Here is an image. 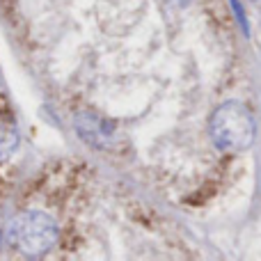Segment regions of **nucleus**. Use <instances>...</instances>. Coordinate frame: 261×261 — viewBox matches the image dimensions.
Here are the masks:
<instances>
[{
  "label": "nucleus",
  "instance_id": "nucleus-1",
  "mask_svg": "<svg viewBox=\"0 0 261 261\" xmlns=\"http://www.w3.org/2000/svg\"><path fill=\"white\" fill-rule=\"evenodd\" d=\"M7 239L25 257H44L58 245L60 227L46 211H23L9 222Z\"/></svg>",
  "mask_w": 261,
  "mask_h": 261
},
{
  "label": "nucleus",
  "instance_id": "nucleus-2",
  "mask_svg": "<svg viewBox=\"0 0 261 261\" xmlns=\"http://www.w3.org/2000/svg\"><path fill=\"white\" fill-rule=\"evenodd\" d=\"M211 138L222 151H243L254 142V117L243 103L227 101L211 115Z\"/></svg>",
  "mask_w": 261,
  "mask_h": 261
},
{
  "label": "nucleus",
  "instance_id": "nucleus-3",
  "mask_svg": "<svg viewBox=\"0 0 261 261\" xmlns=\"http://www.w3.org/2000/svg\"><path fill=\"white\" fill-rule=\"evenodd\" d=\"M18 147V130L12 117L0 115V161L9 158Z\"/></svg>",
  "mask_w": 261,
  "mask_h": 261
},
{
  "label": "nucleus",
  "instance_id": "nucleus-4",
  "mask_svg": "<svg viewBox=\"0 0 261 261\" xmlns=\"http://www.w3.org/2000/svg\"><path fill=\"white\" fill-rule=\"evenodd\" d=\"M78 128L85 135L90 142H96V140H110V126L103 122V119H92L90 115H83L81 122H78Z\"/></svg>",
  "mask_w": 261,
  "mask_h": 261
},
{
  "label": "nucleus",
  "instance_id": "nucleus-5",
  "mask_svg": "<svg viewBox=\"0 0 261 261\" xmlns=\"http://www.w3.org/2000/svg\"><path fill=\"white\" fill-rule=\"evenodd\" d=\"M172 3H174V5H179V7H184V5H188L190 0H172Z\"/></svg>",
  "mask_w": 261,
  "mask_h": 261
}]
</instances>
